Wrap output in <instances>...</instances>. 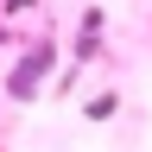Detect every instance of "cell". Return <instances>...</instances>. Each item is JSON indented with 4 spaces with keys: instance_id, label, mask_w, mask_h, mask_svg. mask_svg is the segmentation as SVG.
Returning <instances> with one entry per match:
<instances>
[{
    "instance_id": "1",
    "label": "cell",
    "mask_w": 152,
    "mask_h": 152,
    "mask_svg": "<svg viewBox=\"0 0 152 152\" xmlns=\"http://www.w3.org/2000/svg\"><path fill=\"white\" fill-rule=\"evenodd\" d=\"M45 64H51V51H38V57H26V64L13 70V95H32V89H38V76H45Z\"/></svg>"
}]
</instances>
